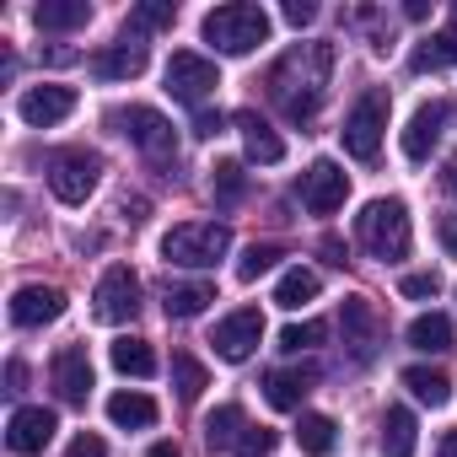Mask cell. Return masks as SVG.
Segmentation results:
<instances>
[{"label": "cell", "mask_w": 457, "mask_h": 457, "mask_svg": "<svg viewBox=\"0 0 457 457\" xmlns=\"http://www.w3.org/2000/svg\"><path fill=\"white\" fill-rule=\"evenodd\" d=\"M328 76H334V44H296V49H286L275 60L264 87H270V97L280 103L286 119L307 124L318 113L323 92H328Z\"/></svg>", "instance_id": "cell-1"}, {"label": "cell", "mask_w": 457, "mask_h": 457, "mask_svg": "<svg viewBox=\"0 0 457 457\" xmlns=\"http://www.w3.org/2000/svg\"><path fill=\"white\" fill-rule=\"evenodd\" d=\"M204 44H215L220 54H253L259 44H270V12L253 0H232V6H215L199 22Z\"/></svg>", "instance_id": "cell-2"}, {"label": "cell", "mask_w": 457, "mask_h": 457, "mask_svg": "<svg viewBox=\"0 0 457 457\" xmlns=\"http://www.w3.org/2000/svg\"><path fill=\"white\" fill-rule=\"evenodd\" d=\"M226 248H232V226L226 220H183L162 237V259L178 270H210L226 259Z\"/></svg>", "instance_id": "cell-3"}, {"label": "cell", "mask_w": 457, "mask_h": 457, "mask_svg": "<svg viewBox=\"0 0 457 457\" xmlns=\"http://www.w3.org/2000/svg\"><path fill=\"white\" fill-rule=\"evenodd\" d=\"M355 237H361V248L371 253V259H403L409 253V210H403V199H371L361 215H355Z\"/></svg>", "instance_id": "cell-4"}, {"label": "cell", "mask_w": 457, "mask_h": 457, "mask_svg": "<svg viewBox=\"0 0 457 457\" xmlns=\"http://www.w3.org/2000/svg\"><path fill=\"white\" fill-rule=\"evenodd\" d=\"M382 135H387V92L371 87V92L355 97V108H350V119H345V151H350L355 162H377Z\"/></svg>", "instance_id": "cell-5"}, {"label": "cell", "mask_w": 457, "mask_h": 457, "mask_svg": "<svg viewBox=\"0 0 457 457\" xmlns=\"http://www.w3.org/2000/svg\"><path fill=\"white\" fill-rule=\"evenodd\" d=\"M103 183V156L97 151H60L49 156V188L60 204H87Z\"/></svg>", "instance_id": "cell-6"}, {"label": "cell", "mask_w": 457, "mask_h": 457, "mask_svg": "<svg viewBox=\"0 0 457 457\" xmlns=\"http://www.w3.org/2000/svg\"><path fill=\"white\" fill-rule=\"evenodd\" d=\"M108 124L119 129V135H129L151 162H178V135H172V124L156 113V108H119V113H108Z\"/></svg>", "instance_id": "cell-7"}, {"label": "cell", "mask_w": 457, "mask_h": 457, "mask_svg": "<svg viewBox=\"0 0 457 457\" xmlns=\"http://www.w3.org/2000/svg\"><path fill=\"white\" fill-rule=\"evenodd\" d=\"M92 312H97L103 323H129V318L140 312V280H135L129 264L103 270V280H97V291H92Z\"/></svg>", "instance_id": "cell-8"}, {"label": "cell", "mask_w": 457, "mask_h": 457, "mask_svg": "<svg viewBox=\"0 0 457 457\" xmlns=\"http://www.w3.org/2000/svg\"><path fill=\"white\" fill-rule=\"evenodd\" d=\"M215 87H220V76H215V65H210L204 54L178 49V54L167 60V92H172L178 103H194V108H199Z\"/></svg>", "instance_id": "cell-9"}, {"label": "cell", "mask_w": 457, "mask_h": 457, "mask_svg": "<svg viewBox=\"0 0 457 457\" xmlns=\"http://www.w3.org/2000/svg\"><path fill=\"white\" fill-rule=\"evenodd\" d=\"M259 339H264V312L259 307H237L232 318H220L215 334H210V345H215L220 361H248L259 350Z\"/></svg>", "instance_id": "cell-10"}, {"label": "cell", "mask_w": 457, "mask_h": 457, "mask_svg": "<svg viewBox=\"0 0 457 457\" xmlns=\"http://www.w3.org/2000/svg\"><path fill=\"white\" fill-rule=\"evenodd\" d=\"M345 194H350V178H345V167L339 162H312L307 172H302V204L312 210V215H334L339 204H345Z\"/></svg>", "instance_id": "cell-11"}, {"label": "cell", "mask_w": 457, "mask_h": 457, "mask_svg": "<svg viewBox=\"0 0 457 457\" xmlns=\"http://www.w3.org/2000/svg\"><path fill=\"white\" fill-rule=\"evenodd\" d=\"M54 430H60L54 409L28 403V409H12V420H6V446H12L17 457H33V452H44V446L54 441Z\"/></svg>", "instance_id": "cell-12"}, {"label": "cell", "mask_w": 457, "mask_h": 457, "mask_svg": "<svg viewBox=\"0 0 457 457\" xmlns=\"http://www.w3.org/2000/svg\"><path fill=\"white\" fill-rule=\"evenodd\" d=\"M339 323H345V345H350V355H355V361H371V355H377V345H382L377 307H371L366 296H345Z\"/></svg>", "instance_id": "cell-13"}, {"label": "cell", "mask_w": 457, "mask_h": 457, "mask_svg": "<svg viewBox=\"0 0 457 457\" xmlns=\"http://www.w3.org/2000/svg\"><path fill=\"white\" fill-rule=\"evenodd\" d=\"M17 113H22L33 129H49V124H60V119L76 113V92H71V87H28V92L17 97Z\"/></svg>", "instance_id": "cell-14"}, {"label": "cell", "mask_w": 457, "mask_h": 457, "mask_svg": "<svg viewBox=\"0 0 457 457\" xmlns=\"http://www.w3.org/2000/svg\"><path fill=\"white\" fill-rule=\"evenodd\" d=\"M49 377H54V393H60L65 403H87V393H92V361H87V345H65V350L54 355Z\"/></svg>", "instance_id": "cell-15"}, {"label": "cell", "mask_w": 457, "mask_h": 457, "mask_svg": "<svg viewBox=\"0 0 457 457\" xmlns=\"http://www.w3.org/2000/svg\"><path fill=\"white\" fill-rule=\"evenodd\" d=\"M60 312H65V291H54V286H22L12 296V323L17 328H44Z\"/></svg>", "instance_id": "cell-16"}, {"label": "cell", "mask_w": 457, "mask_h": 457, "mask_svg": "<svg viewBox=\"0 0 457 457\" xmlns=\"http://www.w3.org/2000/svg\"><path fill=\"white\" fill-rule=\"evenodd\" d=\"M446 113H452V108H446L441 97L414 108V119H409V129H403V156H409V162H425V156H430V145L441 140V124H446Z\"/></svg>", "instance_id": "cell-17"}, {"label": "cell", "mask_w": 457, "mask_h": 457, "mask_svg": "<svg viewBox=\"0 0 457 457\" xmlns=\"http://www.w3.org/2000/svg\"><path fill=\"white\" fill-rule=\"evenodd\" d=\"M312 382H318V366H291V371H270L264 377V398H270V409H302V398L312 393Z\"/></svg>", "instance_id": "cell-18"}, {"label": "cell", "mask_w": 457, "mask_h": 457, "mask_svg": "<svg viewBox=\"0 0 457 457\" xmlns=\"http://www.w3.org/2000/svg\"><path fill=\"white\" fill-rule=\"evenodd\" d=\"M140 71H145V44H135V38H124V44L92 54V76H97V81H135Z\"/></svg>", "instance_id": "cell-19"}, {"label": "cell", "mask_w": 457, "mask_h": 457, "mask_svg": "<svg viewBox=\"0 0 457 457\" xmlns=\"http://www.w3.org/2000/svg\"><path fill=\"white\" fill-rule=\"evenodd\" d=\"M243 436H248V414H243V403H220V409L204 414V441H210V452H237Z\"/></svg>", "instance_id": "cell-20"}, {"label": "cell", "mask_w": 457, "mask_h": 457, "mask_svg": "<svg viewBox=\"0 0 457 457\" xmlns=\"http://www.w3.org/2000/svg\"><path fill=\"white\" fill-rule=\"evenodd\" d=\"M237 135H243L248 156H253V162H264V167H275V162L286 156V140H280L259 113H237Z\"/></svg>", "instance_id": "cell-21"}, {"label": "cell", "mask_w": 457, "mask_h": 457, "mask_svg": "<svg viewBox=\"0 0 457 457\" xmlns=\"http://www.w3.org/2000/svg\"><path fill=\"white\" fill-rule=\"evenodd\" d=\"M33 22L44 33H71V28H87L92 22V6H87V0H38Z\"/></svg>", "instance_id": "cell-22"}, {"label": "cell", "mask_w": 457, "mask_h": 457, "mask_svg": "<svg viewBox=\"0 0 457 457\" xmlns=\"http://www.w3.org/2000/svg\"><path fill=\"white\" fill-rule=\"evenodd\" d=\"M108 420H113L119 430H151V425H156V398L124 387V393L108 398Z\"/></svg>", "instance_id": "cell-23"}, {"label": "cell", "mask_w": 457, "mask_h": 457, "mask_svg": "<svg viewBox=\"0 0 457 457\" xmlns=\"http://www.w3.org/2000/svg\"><path fill=\"white\" fill-rule=\"evenodd\" d=\"M414 446H420V425H414L409 409L393 403L382 414V457H414Z\"/></svg>", "instance_id": "cell-24"}, {"label": "cell", "mask_w": 457, "mask_h": 457, "mask_svg": "<svg viewBox=\"0 0 457 457\" xmlns=\"http://www.w3.org/2000/svg\"><path fill=\"white\" fill-rule=\"evenodd\" d=\"M210 302H215V286H210V280H188V286H167V291H162V307H167V318H178V323H183V318H199Z\"/></svg>", "instance_id": "cell-25"}, {"label": "cell", "mask_w": 457, "mask_h": 457, "mask_svg": "<svg viewBox=\"0 0 457 457\" xmlns=\"http://www.w3.org/2000/svg\"><path fill=\"white\" fill-rule=\"evenodd\" d=\"M318 291H323V280H318V270H286L280 275V286H275V302L286 307V312H302L307 302H318Z\"/></svg>", "instance_id": "cell-26"}, {"label": "cell", "mask_w": 457, "mask_h": 457, "mask_svg": "<svg viewBox=\"0 0 457 457\" xmlns=\"http://www.w3.org/2000/svg\"><path fill=\"white\" fill-rule=\"evenodd\" d=\"M403 387H409L420 403H430V409H441V403L452 398V377L436 371V366H409V371H403Z\"/></svg>", "instance_id": "cell-27"}, {"label": "cell", "mask_w": 457, "mask_h": 457, "mask_svg": "<svg viewBox=\"0 0 457 457\" xmlns=\"http://www.w3.org/2000/svg\"><path fill=\"white\" fill-rule=\"evenodd\" d=\"M210 194H215V204H243V194H248V172H243V162L220 156V162L210 167Z\"/></svg>", "instance_id": "cell-28"}, {"label": "cell", "mask_w": 457, "mask_h": 457, "mask_svg": "<svg viewBox=\"0 0 457 457\" xmlns=\"http://www.w3.org/2000/svg\"><path fill=\"white\" fill-rule=\"evenodd\" d=\"M409 345H414V350H425V355L452 350V318H441V312L414 318V323H409Z\"/></svg>", "instance_id": "cell-29"}, {"label": "cell", "mask_w": 457, "mask_h": 457, "mask_svg": "<svg viewBox=\"0 0 457 457\" xmlns=\"http://www.w3.org/2000/svg\"><path fill=\"white\" fill-rule=\"evenodd\" d=\"M113 371H124V377H151L156 371V355H151V345L145 339H135V334H124V339H113Z\"/></svg>", "instance_id": "cell-30"}, {"label": "cell", "mask_w": 457, "mask_h": 457, "mask_svg": "<svg viewBox=\"0 0 457 457\" xmlns=\"http://www.w3.org/2000/svg\"><path fill=\"white\" fill-rule=\"evenodd\" d=\"M334 441H339V430H334L328 414H302V425H296V446H302L307 457H328Z\"/></svg>", "instance_id": "cell-31"}, {"label": "cell", "mask_w": 457, "mask_h": 457, "mask_svg": "<svg viewBox=\"0 0 457 457\" xmlns=\"http://www.w3.org/2000/svg\"><path fill=\"white\" fill-rule=\"evenodd\" d=\"M172 387H178V398H183V403H194V398L210 387V371H204L194 355H183V350H178V355H172Z\"/></svg>", "instance_id": "cell-32"}, {"label": "cell", "mask_w": 457, "mask_h": 457, "mask_svg": "<svg viewBox=\"0 0 457 457\" xmlns=\"http://www.w3.org/2000/svg\"><path fill=\"white\" fill-rule=\"evenodd\" d=\"M172 22H178L172 0H151V6H135L129 12V38L140 44V33H156V28H172Z\"/></svg>", "instance_id": "cell-33"}, {"label": "cell", "mask_w": 457, "mask_h": 457, "mask_svg": "<svg viewBox=\"0 0 457 457\" xmlns=\"http://www.w3.org/2000/svg\"><path fill=\"white\" fill-rule=\"evenodd\" d=\"M280 259H286V253H280L275 243H253V248L237 259V280H259V275H270Z\"/></svg>", "instance_id": "cell-34"}, {"label": "cell", "mask_w": 457, "mask_h": 457, "mask_svg": "<svg viewBox=\"0 0 457 457\" xmlns=\"http://www.w3.org/2000/svg\"><path fill=\"white\" fill-rule=\"evenodd\" d=\"M323 323H291L286 334H280V350H291V355H302V350H312V345H323Z\"/></svg>", "instance_id": "cell-35"}, {"label": "cell", "mask_w": 457, "mask_h": 457, "mask_svg": "<svg viewBox=\"0 0 457 457\" xmlns=\"http://www.w3.org/2000/svg\"><path fill=\"white\" fill-rule=\"evenodd\" d=\"M409 302H436L441 296V275H430V270H414V275H403V286H398Z\"/></svg>", "instance_id": "cell-36"}, {"label": "cell", "mask_w": 457, "mask_h": 457, "mask_svg": "<svg viewBox=\"0 0 457 457\" xmlns=\"http://www.w3.org/2000/svg\"><path fill=\"white\" fill-rule=\"evenodd\" d=\"M441 65H446V49H441V33H436V38H425V44H420V49L409 54V71H414V76H425V71H441Z\"/></svg>", "instance_id": "cell-37"}, {"label": "cell", "mask_w": 457, "mask_h": 457, "mask_svg": "<svg viewBox=\"0 0 457 457\" xmlns=\"http://www.w3.org/2000/svg\"><path fill=\"white\" fill-rule=\"evenodd\" d=\"M275 452V430H264V425H248V436L237 441V457H270Z\"/></svg>", "instance_id": "cell-38"}, {"label": "cell", "mask_w": 457, "mask_h": 457, "mask_svg": "<svg viewBox=\"0 0 457 457\" xmlns=\"http://www.w3.org/2000/svg\"><path fill=\"white\" fill-rule=\"evenodd\" d=\"M220 124H226V113H220V108H199V113H194V135H199V140L220 135Z\"/></svg>", "instance_id": "cell-39"}, {"label": "cell", "mask_w": 457, "mask_h": 457, "mask_svg": "<svg viewBox=\"0 0 457 457\" xmlns=\"http://www.w3.org/2000/svg\"><path fill=\"white\" fill-rule=\"evenodd\" d=\"M65 457H108V446H103V436H92V430H81L76 441H71V452Z\"/></svg>", "instance_id": "cell-40"}, {"label": "cell", "mask_w": 457, "mask_h": 457, "mask_svg": "<svg viewBox=\"0 0 457 457\" xmlns=\"http://www.w3.org/2000/svg\"><path fill=\"white\" fill-rule=\"evenodd\" d=\"M312 17H318L312 0H286V22H291V28H307Z\"/></svg>", "instance_id": "cell-41"}, {"label": "cell", "mask_w": 457, "mask_h": 457, "mask_svg": "<svg viewBox=\"0 0 457 457\" xmlns=\"http://www.w3.org/2000/svg\"><path fill=\"white\" fill-rule=\"evenodd\" d=\"M436 237H441V248L457 259V215H441V220H436Z\"/></svg>", "instance_id": "cell-42"}, {"label": "cell", "mask_w": 457, "mask_h": 457, "mask_svg": "<svg viewBox=\"0 0 457 457\" xmlns=\"http://www.w3.org/2000/svg\"><path fill=\"white\" fill-rule=\"evenodd\" d=\"M318 253H323L328 264H345V243H339V237H323V243H318Z\"/></svg>", "instance_id": "cell-43"}, {"label": "cell", "mask_w": 457, "mask_h": 457, "mask_svg": "<svg viewBox=\"0 0 457 457\" xmlns=\"http://www.w3.org/2000/svg\"><path fill=\"white\" fill-rule=\"evenodd\" d=\"M22 382H28V366L12 361V366H6V393H22Z\"/></svg>", "instance_id": "cell-44"}, {"label": "cell", "mask_w": 457, "mask_h": 457, "mask_svg": "<svg viewBox=\"0 0 457 457\" xmlns=\"http://www.w3.org/2000/svg\"><path fill=\"white\" fill-rule=\"evenodd\" d=\"M441 188L457 199V151H452V156H446V167H441Z\"/></svg>", "instance_id": "cell-45"}, {"label": "cell", "mask_w": 457, "mask_h": 457, "mask_svg": "<svg viewBox=\"0 0 457 457\" xmlns=\"http://www.w3.org/2000/svg\"><path fill=\"white\" fill-rule=\"evenodd\" d=\"M441 49H446V65H457V17H452V28L441 33Z\"/></svg>", "instance_id": "cell-46"}, {"label": "cell", "mask_w": 457, "mask_h": 457, "mask_svg": "<svg viewBox=\"0 0 457 457\" xmlns=\"http://www.w3.org/2000/svg\"><path fill=\"white\" fill-rule=\"evenodd\" d=\"M76 60V49H44V65H71Z\"/></svg>", "instance_id": "cell-47"}, {"label": "cell", "mask_w": 457, "mask_h": 457, "mask_svg": "<svg viewBox=\"0 0 457 457\" xmlns=\"http://www.w3.org/2000/svg\"><path fill=\"white\" fill-rule=\"evenodd\" d=\"M403 17H409V22H425V17H430V6H425V0H409Z\"/></svg>", "instance_id": "cell-48"}, {"label": "cell", "mask_w": 457, "mask_h": 457, "mask_svg": "<svg viewBox=\"0 0 457 457\" xmlns=\"http://www.w3.org/2000/svg\"><path fill=\"white\" fill-rule=\"evenodd\" d=\"M436 457H457V430H446V436H441V446H436Z\"/></svg>", "instance_id": "cell-49"}, {"label": "cell", "mask_w": 457, "mask_h": 457, "mask_svg": "<svg viewBox=\"0 0 457 457\" xmlns=\"http://www.w3.org/2000/svg\"><path fill=\"white\" fill-rule=\"evenodd\" d=\"M124 215L129 220H145V199H124Z\"/></svg>", "instance_id": "cell-50"}, {"label": "cell", "mask_w": 457, "mask_h": 457, "mask_svg": "<svg viewBox=\"0 0 457 457\" xmlns=\"http://www.w3.org/2000/svg\"><path fill=\"white\" fill-rule=\"evenodd\" d=\"M145 457H183V452H178V446H172V441H156V446H151V452H145Z\"/></svg>", "instance_id": "cell-51"}]
</instances>
